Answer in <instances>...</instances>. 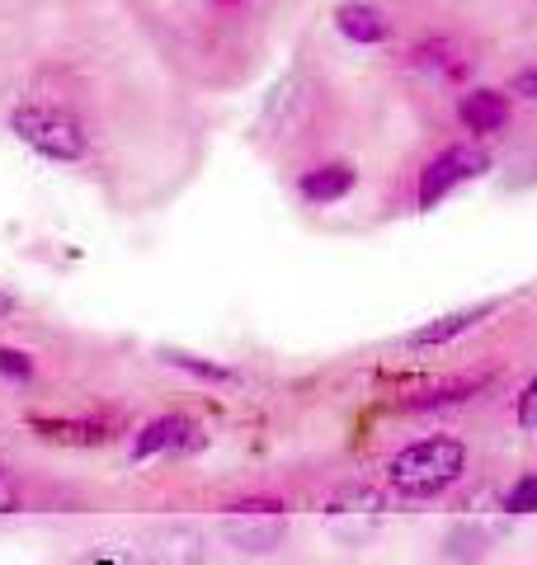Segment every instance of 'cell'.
I'll list each match as a JSON object with an SVG mask.
<instances>
[{"instance_id": "8992f818", "label": "cell", "mask_w": 537, "mask_h": 565, "mask_svg": "<svg viewBox=\"0 0 537 565\" xmlns=\"http://www.w3.org/2000/svg\"><path fill=\"white\" fill-rule=\"evenodd\" d=\"M462 122H467V132L486 137V132H499L509 122V99L499 90H472L467 99H462Z\"/></svg>"}, {"instance_id": "8fae6325", "label": "cell", "mask_w": 537, "mask_h": 565, "mask_svg": "<svg viewBox=\"0 0 537 565\" xmlns=\"http://www.w3.org/2000/svg\"><path fill=\"white\" fill-rule=\"evenodd\" d=\"M166 363L179 367V373H189V377H199V382H218V386L236 382V373H231V367L208 363V359H193V353H166Z\"/></svg>"}, {"instance_id": "9a60e30c", "label": "cell", "mask_w": 537, "mask_h": 565, "mask_svg": "<svg viewBox=\"0 0 537 565\" xmlns=\"http://www.w3.org/2000/svg\"><path fill=\"white\" fill-rule=\"evenodd\" d=\"M14 504H20V481H14V476L0 467V514H10Z\"/></svg>"}, {"instance_id": "ba28073f", "label": "cell", "mask_w": 537, "mask_h": 565, "mask_svg": "<svg viewBox=\"0 0 537 565\" xmlns=\"http://www.w3.org/2000/svg\"><path fill=\"white\" fill-rule=\"evenodd\" d=\"M33 429L52 444H81V448H95V444H109V419H33Z\"/></svg>"}, {"instance_id": "7c38bea8", "label": "cell", "mask_w": 537, "mask_h": 565, "mask_svg": "<svg viewBox=\"0 0 537 565\" xmlns=\"http://www.w3.org/2000/svg\"><path fill=\"white\" fill-rule=\"evenodd\" d=\"M505 509H514V514H537V471H528L524 481H514V490L505 494Z\"/></svg>"}, {"instance_id": "2e32d148", "label": "cell", "mask_w": 537, "mask_h": 565, "mask_svg": "<svg viewBox=\"0 0 537 565\" xmlns=\"http://www.w3.org/2000/svg\"><path fill=\"white\" fill-rule=\"evenodd\" d=\"M514 95L537 99V71H524V76H514Z\"/></svg>"}, {"instance_id": "5bb4252c", "label": "cell", "mask_w": 537, "mask_h": 565, "mask_svg": "<svg viewBox=\"0 0 537 565\" xmlns=\"http://www.w3.org/2000/svg\"><path fill=\"white\" fill-rule=\"evenodd\" d=\"M518 424L537 434V377L524 386V392H518Z\"/></svg>"}, {"instance_id": "52a82bcc", "label": "cell", "mask_w": 537, "mask_h": 565, "mask_svg": "<svg viewBox=\"0 0 537 565\" xmlns=\"http://www.w3.org/2000/svg\"><path fill=\"white\" fill-rule=\"evenodd\" d=\"M302 199L316 203V207H326V203H339V199H349V189H354V170L349 166H316L302 174Z\"/></svg>"}, {"instance_id": "7a4b0ae2", "label": "cell", "mask_w": 537, "mask_h": 565, "mask_svg": "<svg viewBox=\"0 0 537 565\" xmlns=\"http://www.w3.org/2000/svg\"><path fill=\"white\" fill-rule=\"evenodd\" d=\"M10 128L14 137L33 147L48 161H62V166H76L90 156V137H85V122L62 109V104H48V99H24L20 109L10 114Z\"/></svg>"}, {"instance_id": "277c9868", "label": "cell", "mask_w": 537, "mask_h": 565, "mask_svg": "<svg viewBox=\"0 0 537 565\" xmlns=\"http://www.w3.org/2000/svg\"><path fill=\"white\" fill-rule=\"evenodd\" d=\"M199 448H203L199 424H189L185 415H156L151 424H141L133 434L128 457L133 462H151L160 452H199Z\"/></svg>"}, {"instance_id": "9c48e42d", "label": "cell", "mask_w": 537, "mask_h": 565, "mask_svg": "<svg viewBox=\"0 0 537 565\" xmlns=\"http://www.w3.org/2000/svg\"><path fill=\"white\" fill-rule=\"evenodd\" d=\"M335 24H339V33L345 39H354V43H382L387 39V20H382V10H372V6H339V14H335Z\"/></svg>"}, {"instance_id": "4fadbf2b", "label": "cell", "mask_w": 537, "mask_h": 565, "mask_svg": "<svg viewBox=\"0 0 537 565\" xmlns=\"http://www.w3.org/2000/svg\"><path fill=\"white\" fill-rule=\"evenodd\" d=\"M0 377L29 382V377H33V359H29L24 349H0Z\"/></svg>"}, {"instance_id": "5b68a950", "label": "cell", "mask_w": 537, "mask_h": 565, "mask_svg": "<svg viewBox=\"0 0 537 565\" xmlns=\"http://www.w3.org/2000/svg\"><path fill=\"white\" fill-rule=\"evenodd\" d=\"M495 307H499V302H481V307H467V311L439 316V321H429V326H420V330H410V334H406V344H410V349L453 344L457 334H467V330H476L481 321H486V316H495Z\"/></svg>"}, {"instance_id": "3957f363", "label": "cell", "mask_w": 537, "mask_h": 565, "mask_svg": "<svg viewBox=\"0 0 537 565\" xmlns=\"http://www.w3.org/2000/svg\"><path fill=\"white\" fill-rule=\"evenodd\" d=\"M481 170H486V151H476V147H448V151H439L434 161L420 170V207H439L448 193H453L457 184L476 180Z\"/></svg>"}, {"instance_id": "30bf717a", "label": "cell", "mask_w": 537, "mask_h": 565, "mask_svg": "<svg viewBox=\"0 0 537 565\" xmlns=\"http://www.w3.org/2000/svg\"><path fill=\"white\" fill-rule=\"evenodd\" d=\"M491 377H462V382H448V386H434V392H424L415 401H406V411H439V405H457L467 401L472 392H481Z\"/></svg>"}, {"instance_id": "6da1fadb", "label": "cell", "mask_w": 537, "mask_h": 565, "mask_svg": "<svg viewBox=\"0 0 537 565\" xmlns=\"http://www.w3.org/2000/svg\"><path fill=\"white\" fill-rule=\"evenodd\" d=\"M462 467H467V448H462L453 434H429L391 457L387 481L397 494H406V500H434L448 486H457Z\"/></svg>"}, {"instance_id": "e0dca14e", "label": "cell", "mask_w": 537, "mask_h": 565, "mask_svg": "<svg viewBox=\"0 0 537 565\" xmlns=\"http://www.w3.org/2000/svg\"><path fill=\"white\" fill-rule=\"evenodd\" d=\"M14 311H20V302H14V297L0 288V321H6V316H14Z\"/></svg>"}]
</instances>
